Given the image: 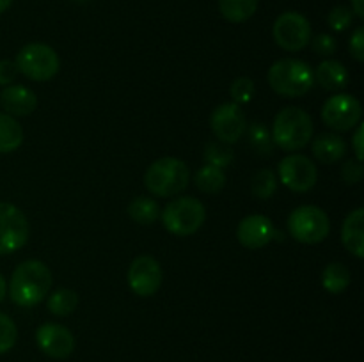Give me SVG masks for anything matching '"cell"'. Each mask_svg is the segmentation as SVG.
Masks as SVG:
<instances>
[{
  "label": "cell",
  "instance_id": "cell-1",
  "mask_svg": "<svg viewBox=\"0 0 364 362\" xmlns=\"http://www.w3.org/2000/svg\"><path fill=\"white\" fill-rule=\"evenodd\" d=\"M52 290V272L38 259L20 263L11 275L9 297L20 307H34Z\"/></svg>",
  "mask_w": 364,
  "mask_h": 362
},
{
  "label": "cell",
  "instance_id": "cell-2",
  "mask_svg": "<svg viewBox=\"0 0 364 362\" xmlns=\"http://www.w3.org/2000/svg\"><path fill=\"white\" fill-rule=\"evenodd\" d=\"M269 84L274 92L284 98H301L315 85V75L308 62L299 59H281L270 66Z\"/></svg>",
  "mask_w": 364,
  "mask_h": 362
},
{
  "label": "cell",
  "instance_id": "cell-3",
  "mask_svg": "<svg viewBox=\"0 0 364 362\" xmlns=\"http://www.w3.org/2000/svg\"><path fill=\"white\" fill-rule=\"evenodd\" d=\"M272 142L284 151H299L306 148L313 137V121L306 110L287 106L274 119Z\"/></svg>",
  "mask_w": 364,
  "mask_h": 362
},
{
  "label": "cell",
  "instance_id": "cell-4",
  "mask_svg": "<svg viewBox=\"0 0 364 362\" xmlns=\"http://www.w3.org/2000/svg\"><path fill=\"white\" fill-rule=\"evenodd\" d=\"M191 170L187 163L174 156L159 158L148 167L144 174V185L153 195L173 197L188 187Z\"/></svg>",
  "mask_w": 364,
  "mask_h": 362
},
{
  "label": "cell",
  "instance_id": "cell-5",
  "mask_svg": "<svg viewBox=\"0 0 364 362\" xmlns=\"http://www.w3.org/2000/svg\"><path fill=\"white\" fill-rule=\"evenodd\" d=\"M162 224L171 234L176 236H191L198 233L206 220V209L199 199L178 197L173 199L160 212Z\"/></svg>",
  "mask_w": 364,
  "mask_h": 362
},
{
  "label": "cell",
  "instance_id": "cell-6",
  "mask_svg": "<svg viewBox=\"0 0 364 362\" xmlns=\"http://www.w3.org/2000/svg\"><path fill=\"white\" fill-rule=\"evenodd\" d=\"M288 231L299 243L315 245L329 236L331 222L322 208L313 204L299 206L288 216Z\"/></svg>",
  "mask_w": 364,
  "mask_h": 362
},
{
  "label": "cell",
  "instance_id": "cell-7",
  "mask_svg": "<svg viewBox=\"0 0 364 362\" xmlns=\"http://www.w3.org/2000/svg\"><path fill=\"white\" fill-rule=\"evenodd\" d=\"M16 67L20 73L34 82H48L59 73L60 60L55 50L45 43L25 45L16 55Z\"/></svg>",
  "mask_w": 364,
  "mask_h": 362
},
{
  "label": "cell",
  "instance_id": "cell-8",
  "mask_svg": "<svg viewBox=\"0 0 364 362\" xmlns=\"http://www.w3.org/2000/svg\"><path fill=\"white\" fill-rule=\"evenodd\" d=\"M274 41L287 52H301L311 41V25L308 18L295 11H287L274 21Z\"/></svg>",
  "mask_w": 364,
  "mask_h": 362
},
{
  "label": "cell",
  "instance_id": "cell-9",
  "mask_svg": "<svg viewBox=\"0 0 364 362\" xmlns=\"http://www.w3.org/2000/svg\"><path fill=\"white\" fill-rule=\"evenodd\" d=\"M28 240V220L20 208L0 202V254L20 251Z\"/></svg>",
  "mask_w": 364,
  "mask_h": 362
},
{
  "label": "cell",
  "instance_id": "cell-10",
  "mask_svg": "<svg viewBox=\"0 0 364 362\" xmlns=\"http://www.w3.org/2000/svg\"><path fill=\"white\" fill-rule=\"evenodd\" d=\"M363 117L361 103L352 94H334L323 103L322 121L334 131H348L358 126Z\"/></svg>",
  "mask_w": 364,
  "mask_h": 362
},
{
  "label": "cell",
  "instance_id": "cell-11",
  "mask_svg": "<svg viewBox=\"0 0 364 362\" xmlns=\"http://www.w3.org/2000/svg\"><path fill=\"white\" fill-rule=\"evenodd\" d=\"M279 172L281 183L290 190L299 192H308L311 190L318 180V170L313 160H309L304 155H288L284 156L277 167Z\"/></svg>",
  "mask_w": 364,
  "mask_h": 362
},
{
  "label": "cell",
  "instance_id": "cell-12",
  "mask_svg": "<svg viewBox=\"0 0 364 362\" xmlns=\"http://www.w3.org/2000/svg\"><path fill=\"white\" fill-rule=\"evenodd\" d=\"M210 126L217 141L235 144L244 137L247 130V121H245L244 110L237 103H223L217 106L210 117Z\"/></svg>",
  "mask_w": 364,
  "mask_h": 362
},
{
  "label": "cell",
  "instance_id": "cell-13",
  "mask_svg": "<svg viewBox=\"0 0 364 362\" xmlns=\"http://www.w3.org/2000/svg\"><path fill=\"white\" fill-rule=\"evenodd\" d=\"M162 266L151 256H139L128 268V284L137 297H153L162 286Z\"/></svg>",
  "mask_w": 364,
  "mask_h": 362
},
{
  "label": "cell",
  "instance_id": "cell-14",
  "mask_svg": "<svg viewBox=\"0 0 364 362\" xmlns=\"http://www.w3.org/2000/svg\"><path fill=\"white\" fill-rule=\"evenodd\" d=\"M36 343L43 353L57 361L68 358L75 350L73 334L59 323H43L36 330Z\"/></svg>",
  "mask_w": 364,
  "mask_h": 362
},
{
  "label": "cell",
  "instance_id": "cell-15",
  "mask_svg": "<svg viewBox=\"0 0 364 362\" xmlns=\"http://www.w3.org/2000/svg\"><path fill=\"white\" fill-rule=\"evenodd\" d=\"M237 238L245 248H262L272 240H283V233L265 215H249L238 224Z\"/></svg>",
  "mask_w": 364,
  "mask_h": 362
},
{
  "label": "cell",
  "instance_id": "cell-16",
  "mask_svg": "<svg viewBox=\"0 0 364 362\" xmlns=\"http://www.w3.org/2000/svg\"><path fill=\"white\" fill-rule=\"evenodd\" d=\"M0 105L6 110V114L13 117L31 116L38 106V98L34 92L23 85H7L0 92Z\"/></svg>",
  "mask_w": 364,
  "mask_h": 362
},
{
  "label": "cell",
  "instance_id": "cell-17",
  "mask_svg": "<svg viewBox=\"0 0 364 362\" xmlns=\"http://www.w3.org/2000/svg\"><path fill=\"white\" fill-rule=\"evenodd\" d=\"M313 155L323 165H333L347 155V142L336 133H320L311 144Z\"/></svg>",
  "mask_w": 364,
  "mask_h": 362
},
{
  "label": "cell",
  "instance_id": "cell-18",
  "mask_svg": "<svg viewBox=\"0 0 364 362\" xmlns=\"http://www.w3.org/2000/svg\"><path fill=\"white\" fill-rule=\"evenodd\" d=\"M364 209L358 208L352 213H348L345 219L343 227H341V240L347 247L348 252L355 256L358 259L364 258Z\"/></svg>",
  "mask_w": 364,
  "mask_h": 362
},
{
  "label": "cell",
  "instance_id": "cell-19",
  "mask_svg": "<svg viewBox=\"0 0 364 362\" xmlns=\"http://www.w3.org/2000/svg\"><path fill=\"white\" fill-rule=\"evenodd\" d=\"M313 75H315V82H318L327 91H341L348 84V71L340 60H322L318 67H316V71H313Z\"/></svg>",
  "mask_w": 364,
  "mask_h": 362
},
{
  "label": "cell",
  "instance_id": "cell-20",
  "mask_svg": "<svg viewBox=\"0 0 364 362\" xmlns=\"http://www.w3.org/2000/svg\"><path fill=\"white\" fill-rule=\"evenodd\" d=\"M23 144V130L13 116L0 112V153L16 151Z\"/></svg>",
  "mask_w": 364,
  "mask_h": 362
},
{
  "label": "cell",
  "instance_id": "cell-21",
  "mask_svg": "<svg viewBox=\"0 0 364 362\" xmlns=\"http://www.w3.org/2000/svg\"><path fill=\"white\" fill-rule=\"evenodd\" d=\"M128 215L134 222L141 224V226H149V224L156 222L160 216V206L155 199L144 197L139 195L134 201L128 204Z\"/></svg>",
  "mask_w": 364,
  "mask_h": 362
},
{
  "label": "cell",
  "instance_id": "cell-22",
  "mask_svg": "<svg viewBox=\"0 0 364 362\" xmlns=\"http://www.w3.org/2000/svg\"><path fill=\"white\" fill-rule=\"evenodd\" d=\"M258 9V0H219V11L231 23H244Z\"/></svg>",
  "mask_w": 364,
  "mask_h": 362
},
{
  "label": "cell",
  "instance_id": "cell-23",
  "mask_svg": "<svg viewBox=\"0 0 364 362\" xmlns=\"http://www.w3.org/2000/svg\"><path fill=\"white\" fill-rule=\"evenodd\" d=\"M196 187L201 192L210 195L219 194L220 190L226 185V174H224L223 169L215 165H210V163H205L201 169L196 172Z\"/></svg>",
  "mask_w": 364,
  "mask_h": 362
},
{
  "label": "cell",
  "instance_id": "cell-24",
  "mask_svg": "<svg viewBox=\"0 0 364 362\" xmlns=\"http://www.w3.org/2000/svg\"><path fill=\"white\" fill-rule=\"evenodd\" d=\"M350 284V270L343 263H329L322 272V286L329 293H343Z\"/></svg>",
  "mask_w": 364,
  "mask_h": 362
},
{
  "label": "cell",
  "instance_id": "cell-25",
  "mask_svg": "<svg viewBox=\"0 0 364 362\" xmlns=\"http://www.w3.org/2000/svg\"><path fill=\"white\" fill-rule=\"evenodd\" d=\"M77 305H78L77 291L68 290V287L53 291V293L48 297V302H46L48 311L55 316L71 314V312L77 309Z\"/></svg>",
  "mask_w": 364,
  "mask_h": 362
},
{
  "label": "cell",
  "instance_id": "cell-26",
  "mask_svg": "<svg viewBox=\"0 0 364 362\" xmlns=\"http://www.w3.org/2000/svg\"><path fill=\"white\" fill-rule=\"evenodd\" d=\"M247 138L249 146L252 148V151L258 156H270L274 151V142L272 135H270L269 128L263 123H252L247 128Z\"/></svg>",
  "mask_w": 364,
  "mask_h": 362
},
{
  "label": "cell",
  "instance_id": "cell-27",
  "mask_svg": "<svg viewBox=\"0 0 364 362\" xmlns=\"http://www.w3.org/2000/svg\"><path fill=\"white\" fill-rule=\"evenodd\" d=\"M205 162L210 163V165H215L219 169H226V167L231 165L235 158V153L231 149V144H226V142L220 141H212L205 146Z\"/></svg>",
  "mask_w": 364,
  "mask_h": 362
},
{
  "label": "cell",
  "instance_id": "cell-28",
  "mask_svg": "<svg viewBox=\"0 0 364 362\" xmlns=\"http://www.w3.org/2000/svg\"><path fill=\"white\" fill-rule=\"evenodd\" d=\"M277 190V176L274 170L262 169L252 176L251 180V192L258 199H270Z\"/></svg>",
  "mask_w": 364,
  "mask_h": 362
},
{
  "label": "cell",
  "instance_id": "cell-29",
  "mask_svg": "<svg viewBox=\"0 0 364 362\" xmlns=\"http://www.w3.org/2000/svg\"><path fill=\"white\" fill-rule=\"evenodd\" d=\"M255 82L247 77L235 78L233 84H231L230 87V94L231 98H233V103H237V105H245V103L251 102V99L255 98Z\"/></svg>",
  "mask_w": 364,
  "mask_h": 362
},
{
  "label": "cell",
  "instance_id": "cell-30",
  "mask_svg": "<svg viewBox=\"0 0 364 362\" xmlns=\"http://www.w3.org/2000/svg\"><path fill=\"white\" fill-rule=\"evenodd\" d=\"M18 337L16 325L7 314L0 312V355L9 351L14 346Z\"/></svg>",
  "mask_w": 364,
  "mask_h": 362
},
{
  "label": "cell",
  "instance_id": "cell-31",
  "mask_svg": "<svg viewBox=\"0 0 364 362\" xmlns=\"http://www.w3.org/2000/svg\"><path fill=\"white\" fill-rule=\"evenodd\" d=\"M352 20H354V13H352L350 7H347V6L333 7L329 13V16H327L329 27L336 32L347 31V28L352 25Z\"/></svg>",
  "mask_w": 364,
  "mask_h": 362
},
{
  "label": "cell",
  "instance_id": "cell-32",
  "mask_svg": "<svg viewBox=\"0 0 364 362\" xmlns=\"http://www.w3.org/2000/svg\"><path fill=\"white\" fill-rule=\"evenodd\" d=\"M363 163L359 160H348L343 167H341V177L347 185H358L363 180Z\"/></svg>",
  "mask_w": 364,
  "mask_h": 362
},
{
  "label": "cell",
  "instance_id": "cell-33",
  "mask_svg": "<svg viewBox=\"0 0 364 362\" xmlns=\"http://www.w3.org/2000/svg\"><path fill=\"white\" fill-rule=\"evenodd\" d=\"M338 48L336 39L331 34H318L315 39H313V50L315 53L322 57H331Z\"/></svg>",
  "mask_w": 364,
  "mask_h": 362
},
{
  "label": "cell",
  "instance_id": "cell-34",
  "mask_svg": "<svg viewBox=\"0 0 364 362\" xmlns=\"http://www.w3.org/2000/svg\"><path fill=\"white\" fill-rule=\"evenodd\" d=\"M348 48H350L352 57H354L358 62L364 60V28L358 27L352 34L350 41H348Z\"/></svg>",
  "mask_w": 364,
  "mask_h": 362
},
{
  "label": "cell",
  "instance_id": "cell-35",
  "mask_svg": "<svg viewBox=\"0 0 364 362\" xmlns=\"http://www.w3.org/2000/svg\"><path fill=\"white\" fill-rule=\"evenodd\" d=\"M18 67H16V62L14 60H0V85H11V82L16 80L18 77Z\"/></svg>",
  "mask_w": 364,
  "mask_h": 362
},
{
  "label": "cell",
  "instance_id": "cell-36",
  "mask_svg": "<svg viewBox=\"0 0 364 362\" xmlns=\"http://www.w3.org/2000/svg\"><path fill=\"white\" fill-rule=\"evenodd\" d=\"M363 135H364V130L363 126H358V130H355L354 133V138H352V146H354V153H355V160H359V162H363L364 158V149H363Z\"/></svg>",
  "mask_w": 364,
  "mask_h": 362
},
{
  "label": "cell",
  "instance_id": "cell-37",
  "mask_svg": "<svg viewBox=\"0 0 364 362\" xmlns=\"http://www.w3.org/2000/svg\"><path fill=\"white\" fill-rule=\"evenodd\" d=\"M352 13L358 18H364V0H352Z\"/></svg>",
  "mask_w": 364,
  "mask_h": 362
},
{
  "label": "cell",
  "instance_id": "cell-38",
  "mask_svg": "<svg viewBox=\"0 0 364 362\" xmlns=\"http://www.w3.org/2000/svg\"><path fill=\"white\" fill-rule=\"evenodd\" d=\"M6 295H7V283H6V279H4V277L0 275V304H2V302H4Z\"/></svg>",
  "mask_w": 364,
  "mask_h": 362
},
{
  "label": "cell",
  "instance_id": "cell-39",
  "mask_svg": "<svg viewBox=\"0 0 364 362\" xmlns=\"http://www.w3.org/2000/svg\"><path fill=\"white\" fill-rule=\"evenodd\" d=\"M11 4H13V0H0V14L9 9Z\"/></svg>",
  "mask_w": 364,
  "mask_h": 362
},
{
  "label": "cell",
  "instance_id": "cell-40",
  "mask_svg": "<svg viewBox=\"0 0 364 362\" xmlns=\"http://www.w3.org/2000/svg\"><path fill=\"white\" fill-rule=\"evenodd\" d=\"M73 2H77V4H84V2H89V0H73Z\"/></svg>",
  "mask_w": 364,
  "mask_h": 362
}]
</instances>
